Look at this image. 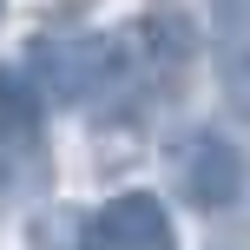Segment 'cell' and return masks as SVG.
Returning <instances> with one entry per match:
<instances>
[{"label":"cell","instance_id":"cell-2","mask_svg":"<svg viewBox=\"0 0 250 250\" xmlns=\"http://www.w3.org/2000/svg\"><path fill=\"white\" fill-rule=\"evenodd\" d=\"M171 185L185 191L191 211H230L244 191V158L224 132H191L171 158Z\"/></svg>","mask_w":250,"mask_h":250},{"label":"cell","instance_id":"cell-5","mask_svg":"<svg viewBox=\"0 0 250 250\" xmlns=\"http://www.w3.org/2000/svg\"><path fill=\"white\" fill-rule=\"evenodd\" d=\"M0 13H7V0H0Z\"/></svg>","mask_w":250,"mask_h":250},{"label":"cell","instance_id":"cell-3","mask_svg":"<svg viewBox=\"0 0 250 250\" xmlns=\"http://www.w3.org/2000/svg\"><path fill=\"white\" fill-rule=\"evenodd\" d=\"M86 250H178V224L158 191H119L86 217Z\"/></svg>","mask_w":250,"mask_h":250},{"label":"cell","instance_id":"cell-4","mask_svg":"<svg viewBox=\"0 0 250 250\" xmlns=\"http://www.w3.org/2000/svg\"><path fill=\"white\" fill-rule=\"evenodd\" d=\"M46 158V99L20 66H0V171H40Z\"/></svg>","mask_w":250,"mask_h":250},{"label":"cell","instance_id":"cell-1","mask_svg":"<svg viewBox=\"0 0 250 250\" xmlns=\"http://www.w3.org/2000/svg\"><path fill=\"white\" fill-rule=\"evenodd\" d=\"M26 79H33L40 99H60V105H86L92 92L112 86L119 73V46L105 33H46L26 46Z\"/></svg>","mask_w":250,"mask_h":250}]
</instances>
